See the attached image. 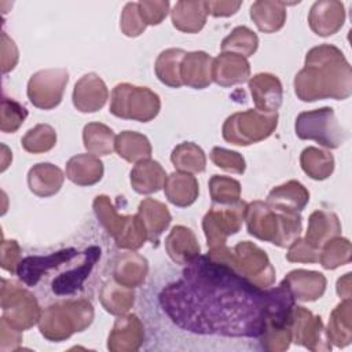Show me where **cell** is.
Returning a JSON list of instances; mask_svg holds the SVG:
<instances>
[{
	"label": "cell",
	"mask_w": 352,
	"mask_h": 352,
	"mask_svg": "<svg viewBox=\"0 0 352 352\" xmlns=\"http://www.w3.org/2000/svg\"><path fill=\"white\" fill-rule=\"evenodd\" d=\"M158 302L182 330L238 338L292 327L294 311L285 280L264 290L213 252L186 263L180 276L161 289Z\"/></svg>",
	"instance_id": "cell-1"
},
{
	"label": "cell",
	"mask_w": 352,
	"mask_h": 352,
	"mask_svg": "<svg viewBox=\"0 0 352 352\" xmlns=\"http://www.w3.org/2000/svg\"><path fill=\"white\" fill-rule=\"evenodd\" d=\"M98 245L78 250L67 246L56 252L28 256L16 264V275L28 287L34 289L43 279H48V290L55 298L74 297L84 290V285L100 260Z\"/></svg>",
	"instance_id": "cell-2"
},
{
	"label": "cell",
	"mask_w": 352,
	"mask_h": 352,
	"mask_svg": "<svg viewBox=\"0 0 352 352\" xmlns=\"http://www.w3.org/2000/svg\"><path fill=\"white\" fill-rule=\"evenodd\" d=\"M296 135L329 148H337L346 140V132L338 125L330 107L301 113L296 120Z\"/></svg>",
	"instance_id": "cell-3"
},
{
	"label": "cell",
	"mask_w": 352,
	"mask_h": 352,
	"mask_svg": "<svg viewBox=\"0 0 352 352\" xmlns=\"http://www.w3.org/2000/svg\"><path fill=\"white\" fill-rule=\"evenodd\" d=\"M292 333L294 334V342L301 344L308 349H331L330 342L323 338V326L320 316H312V314L302 307H297L293 311Z\"/></svg>",
	"instance_id": "cell-4"
},
{
	"label": "cell",
	"mask_w": 352,
	"mask_h": 352,
	"mask_svg": "<svg viewBox=\"0 0 352 352\" xmlns=\"http://www.w3.org/2000/svg\"><path fill=\"white\" fill-rule=\"evenodd\" d=\"M252 91V95L254 98L256 106L265 111H274L276 110L282 103V85L280 81L276 78V76H272L268 84V89L261 91L257 88L249 87Z\"/></svg>",
	"instance_id": "cell-5"
},
{
	"label": "cell",
	"mask_w": 352,
	"mask_h": 352,
	"mask_svg": "<svg viewBox=\"0 0 352 352\" xmlns=\"http://www.w3.org/2000/svg\"><path fill=\"white\" fill-rule=\"evenodd\" d=\"M183 55L186 54L182 50H168V51H164L158 58L157 63L166 65V67L157 66V74H158V78L166 85H170L175 88L182 85L180 77L177 76V67L172 65H175V62H177Z\"/></svg>",
	"instance_id": "cell-6"
},
{
	"label": "cell",
	"mask_w": 352,
	"mask_h": 352,
	"mask_svg": "<svg viewBox=\"0 0 352 352\" xmlns=\"http://www.w3.org/2000/svg\"><path fill=\"white\" fill-rule=\"evenodd\" d=\"M212 160L214 161V164H216L217 166H221V168H224V169H227V170H232L230 164H235V162H236V164H245L243 158H241V157L238 155V153L227 151V150L219 148V147L213 148V151H212Z\"/></svg>",
	"instance_id": "cell-7"
}]
</instances>
